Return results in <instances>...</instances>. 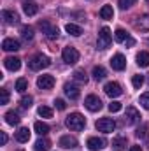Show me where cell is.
Segmentation results:
<instances>
[{"mask_svg": "<svg viewBox=\"0 0 149 151\" xmlns=\"http://www.w3.org/2000/svg\"><path fill=\"white\" fill-rule=\"evenodd\" d=\"M65 125H67V128H70V130H82L84 127H86V119H84V116L79 113H72L67 116V119H65Z\"/></svg>", "mask_w": 149, "mask_h": 151, "instance_id": "6da1fadb", "label": "cell"}, {"mask_svg": "<svg viewBox=\"0 0 149 151\" xmlns=\"http://www.w3.org/2000/svg\"><path fill=\"white\" fill-rule=\"evenodd\" d=\"M51 65V60H49V56H46V55H35V56H32V60L28 62V67L32 69V70H42V69H47Z\"/></svg>", "mask_w": 149, "mask_h": 151, "instance_id": "7a4b0ae2", "label": "cell"}, {"mask_svg": "<svg viewBox=\"0 0 149 151\" xmlns=\"http://www.w3.org/2000/svg\"><path fill=\"white\" fill-rule=\"evenodd\" d=\"M112 42V35L109 27H102L100 32H98V39H97V47L98 49H107Z\"/></svg>", "mask_w": 149, "mask_h": 151, "instance_id": "3957f363", "label": "cell"}, {"mask_svg": "<svg viewBox=\"0 0 149 151\" xmlns=\"http://www.w3.org/2000/svg\"><path fill=\"white\" fill-rule=\"evenodd\" d=\"M39 28L42 30V34H46V37L51 39V40H54V39L60 37V30L56 28V27H53L47 19H42V21H39Z\"/></svg>", "mask_w": 149, "mask_h": 151, "instance_id": "277c9868", "label": "cell"}, {"mask_svg": "<svg viewBox=\"0 0 149 151\" xmlns=\"http://www.w3.org/2000/svg\"><path fill=\"white\" fill-rule=\"evenodd\" d=\"M62 58H63V62L67 65H75L79 62V51L75 47H72V46H67L62 51Z\"/></svg>", "mask_w": 149, "mask_h": 151, "instance_id": "5b68a950", "label": "cell"}, {"mask_svg": "<svg viewBox=\"0 0 149 151\" xmlns=\"http://www.w3.org/2000/svg\"><path fill=\"white\" fill-rule=\"evenodd\" d=\"M97 130L98 132H104V134H111L114 132V128H116V123H114V119L112 118H100L98 121H97Z\"/></svg>", "mask_w": 149, "mask_h": 151, "instance_id": "8992f818", "label": "cell"}, {"mask_svg": "<svg viewBox=\"0 0 149 151\" xmlns=\"http://www.w3.org/2000/svg\"><path fill=\"white\" fill-rule=\"evenodd\" d=\"M84 106H86V109H88V111L97 113V111H100V109H102V100H100L97 95H88V97L84 99Z\"/></svg>", "mask_w": 149, "mask_h": 151, "instance_id": "52a82bcc", "label": "cell"}, {"mask_svg": "<svg viewBox=\"0 0 149 151\" xmlns=\"http://www.w3.org/2000/svg\"><path fill=\"white\" fill-rule=\"evenodd\" d=\"M104 91L111 97V99H116V97H119V95H123V88L116 83V81H111V83H107L105 86H104Z\"/></svg>", "mask_w": 149, "mask_h": 151, "instance_id": "ba28073f", "label": "cell"}, {"mask_svg": "<svg viewBox=\"0 0 149 151\" xmlns=\"http://www.w3.org/2000/svg\"><path fill=\"white\" fill-rule=\"evenodd\" d=\"M105 139H102V137H90L88 139V142H86V146H88V150L90 151H100L105 148Z\"/></svg>", "mask_w": 149, "mask_h": 151, "instance_id": "9c48e42d", "label": "cell"}, {"mask_svg": "<svg viewBox=\"0 0 149 151\" xmlns=\"http://www.w3.org/2000/svg\"><path fill=\"white\" fill-rule=\"evenodd\" d=\"M37 86L40 90H51L54 86V77L51 74H44V76H39L37 79Z\"/></svg>", "mask_w": 149, "mask_h": 151, "instance_id": "30bf717a", "label": "cell"}, {"mask_svg": "<svg viewBox=\"0 0 149 151\" xmlns=\"http://www.w3.org/2000/svg\"><path fill=\"white\" fill-rule=\"evenodd\" d=\"M139 119H140V113L135 109V107H126V113H125V121H126V125H135V123H139Z\"/></svg>", "mask_w": 149, "mask_h": 151, "instance_id": "8fae6325", "label": "cell"}, {"mask_svg": "<svg viewBox=\"0 0 149 151\" xmlns=\"http://www.w3.org/2000/svg\"><path fill=\"white\" fill-rule=\"evenodd\" d=\"M111 67L114 69V70H125L126 69V58L121 55V53H117V55H114L111 58Z\"/></svg>", "mask_w": 149, "mask_h": 151, "instance_id": "7c38bea8", "label": "cell"}, {"mask_svg": "<svg viewBox=\"0 0 149 151\" xmlns=\"http://www.w3.org/2000/svg\"><path fill=\"white\" fill-rule=\"evenodd\" d=\"M4 65H5V69H7V70L16 72V70H19V69H21V60H19L18 56H7V58L4 60Z\"/></svg>", "mask_w": 149, "mask_h": 151, "instance_id": "4fadbf2b", "label": "cell"}, {"mask_svg": "<svg viewBox=\"0 0 149 151\" xmlns=\"http://www.w3.org/2000/svg\"><path fill=\"white\" fill-rule=\"evenodd\" d=\"M63 91H65V95L70 99V100H77L79 97H81V90L74 86V84H70V83H67L65 86H63Z\"/></svg>", "mask_w": 149, "mask_h": 151, "instance_id": "5bb4252c", "label": "cell"}, {"mask_svg": "<svg viewBox=\"0 0 149 151\" xmlns=\"http://www.w3.org/2000/svg\"><path fill=\"white\" fill-rule=\"evenodd\" d=\"M2 18L7 25H18L19 23V16L14 11H2Z\"/></svg>", "mask_w": 149, "mask_h": 151, "instance_id": "9a60e30c", "label": "cell"}, {"mask_svg": "<svg viewBox=\"0 0 149 151\" xmlns=\"http://www.w3.org/2000/svg\"><path fill=\"white\" fill-rule=\"evenodd\" d=\"M58 144L63 150H72V148H77V139L75 137H70V135H63Z\"/></svg>", "mask_w": 149, "mask_h": 151, "instance_id": "2e32d148", "label": "cell"}, {"mask_svg": "<svg viewBox=\"0 0 149 151\" xmlns=\"http://www.w3.org/2000/svg\"><path fill=\"white\" fill-rule=\"evenodd\" d=\"M19 47H21V44L16 39H4V42H2V49L4 51H18Z\"/></svg>", "mask_w": 149, "mask_h": 151, "instance_id": "e0dca14e", "label": "cell"}, {"mask_svg": "<svg viewBox=\"0 0 149 151\" xmlns=\"http://www.w3.org/2000/svg\"><path fill=\"white\" fill-rule=\"evenodd\" d=\"M135 28L137 30H149V14H142V16H139L137 18V21H135Z\"/></svg>", "mask_w": 149, "mask_h": 151, "instance_id": "ac0fdd59", "label": "cell"}, {"mask_svg": "<svg viewBox=\"0 0 149 151\" xmlns=\"http://www.w3.org/2000/svg\"><path fill=\"white\" fill-rule=\"evenodd\" d=\"M23 11H25V14L27 16H35L39 12V5L37 4H34V2H23Z\"/></svg>", "mask_w": 149, "mask_h": 151, "instance_id": "d6986e66", "label": "cell"}, {"mask_svg": "<svg viewBox=\"0 0 149 151\" xmlns=\"http://www.w3.org/2000/svg\"><path fill=\"white\" fill-rule=\"evenodd\" d=\"M112 148L116 151H125L126 150V137H123V135L114 137L112 139Z\"/></svg>", "mask_w": 149, "mask_h": 151, "instance_id": "ffe728a7", "label": "cell"}, {"mask_svg": "<svg viewBox=\"0 0 149 151\" xmlns=\"http://www.w3.org/2000/svg\"><path fill=\"white\" fill-rule=\"evenodd\" d=\"M14 137H16L18 142H28L30 141V130L28 128H19Z\"/></svg>", "mask_w": 149, "mask_h": 151, "instance_id": "44dd1931", "label": "cell"}, {"mask_svg": "<svg viewBox=\"0 0 149 151\" xmlns=\"http://www.w3.org/2000/svg\"><path fill=\"white\" fill-rule=\"evenodd\" d=\"M35 151H49V148H51V141L49 139H46V137H40L37 142H35Z\"/></svg>", "mask_w": 149, "mask_h": 151, "instance_id": "7402d4cb", "label": "cell"}, {"mask_svg": "<svg viewBox=\"0 0 149 151\" xmlns=\"http://www.w3.org/2000/svg\"><path fill=\"white\" fill-rule=\"evenodd\" d=\"M19 119H21V118H19V114L16 113V111H7V113H5V121H7V125H12V127H14V125L19 123Z\"/></svg>", "mask_w": 149, "mask_h": 151, "instance_id": "603a6c76", "label": "cell"}, {"mask_svg": "<svg viewBox=\"0 0 149 151\" xmlns=\"http://www.w3.org/2000/svg\"><path fill=\"white\" fill-rule=\"evenodd\" d=\"M65 30H67V34H70V35H74V37H79V35L82 34V28H81L79 25H74V23H67V25H65Z\"/></svg>", "mask_w": 149, "mask_h": 151, "instance_id": "cb8c5ba5", "label": "cell"}, {"mask_svg": "<svg viewBox=\"0 0 149 151\" xmlns=\"http://www.w3.org/2000/svg\"><path fill=\"white\" fill-rule=\"evenodd\" d=\"M137 65L139 67H149V53L148 51H140L137 55Z\"/></svg>", "mask_w": 149, "mask_h": 151, "instance_id": "d4e9b609", "label": "cell"}, {"mask_svg": "<svg viewBox=\"0 0 149 151\" xmlns=\"http://www.w3.org/2000/svg\"><path fill=\"white\" fill-rule=\"evenodd\" d=\"M19 34H21V37L23 40H32L34 39V28L32 27H28V25H25V27H21V30H19Z\"/></svg>", "mask_w": 149, "mask_h": 151, "instance_id": "484cf974", "label": "cell"}, {"mask_svg": "<svg viewBox=\"0 0 149 151\" xmlns=\"http://www.w3.org/2000/svg\"><path fill=\"white\" fill-rule=\"evenodd\" d=\"M34 130L37 132L39 135H46V134H49V125L44 123V121H37V123L34 125Z\"/></svg>", "mask_w": 149, "mask_h": 151, "instance_id": "4316f807", "label": "cell"}, {"mask_svg": "<svg viewBox=\"0 0 149 151\" xmlns=\"http://www.w3.org/2000/svg\"><path fill=\"white\" fill-rule=\"evenodd\" d=\"M100 18H102V19H112V18H114V9H112V5H104V7L100 9Z\"/></svg>", "mask_w": 149, "mask_h": 151, "instance_id": "83f0119b", "label": "cell"}, {"mask_svg": "<svg viewBox=\"0 0 149 151\" xmlns=\"http://www.w3.org/2000/svg\"><path fill=\"white\" fill-rule=\"evenodd\" d=\"M93 77L97 79V81H102V79H105V76H107V70L102 67V65H97V67H93Z\"/></svg>", "mask_w": 149, "mask_h": 151, "instance_id": "f1b7e54d", "label": "cell"}, {"mask_svg": "<svg viewBox=\"0 0 149 151\" xmlns=\"http://www.w3.org/2000/svg\"><path fill=\"white\" fill-rule=\"evenodd\" d=\"M28 90V81L25 79V77H19L18 81H16V91H19V93H25Z\"/></svg>", "mask_w": 149, "mask_h": 151, "instance_id": "f546056e", "label": "cell"}, {"mask_svg": "<svg viewBox=\"0 0 149 151\" xmlns=\"http://www.w3.org/2000/svg\"><path fill=\"white\" fill-rule=\"evenodd\" d=\"M74 79L77 81V83H84V84L88 83V76H86V72H84L82 69H77V70L74 72Z\"/></svg>", "mask_w": 149, "mask_h": 151, "instance_id": "4dcf8cb0", "label": "cell"}, {"mask_svg": "<svg viewBox=\"0 0 149 151\" xmlns=\"http://www.w3.org/2000/svg\"><path fill=\"white\" fill-rule=\"evenodd\" d=\"M32 104H34V99H32L30 95H25V97H21V100H19L21 109H30V107H32Z\"/></svg>", "mask_w": 149, "mask_h": 151, "instance_id": "1f68e13d", "label": "cell"}, {"mask_svg": "<svg viewBox=\"0 0 149 151\" xmlns=\"http://www.w3.org/2000/svg\"><path fill=\"white\" fill-rule=\"evenodd\" d=\"M128 37H130V35H128V34H126L123 28H117V30L114 32V39H116L117 42H125V40H126Z\"/></svg>", "mask_w": 149, "mask_h": 151, "instance_id": "d6a6232c", "label": "cell"}, {"mask_svg": "<svg viewBox=\"0 0 149 151\" xmlns=\"http://www.w3.org/2000/svg\"><path fill=\"white\" fill-rule=\"evenodd\" d=\"M132 84H133L135 90H139V88L144 84V76L142 74H135L133 77H132Z\"/></svg>", "mask_w": 149, "mask_h": 151, "instance_id": "836d02e7", "label": "cell"}, {"mask_svg": "<svg viewBox=\"0 0 149 151\" xmlns=\"http://www.w3.org/2000/svg\"><path fill=\"white\" fill-rule=\"evenodd\" d=\"M39 116H42V118H53V109L47 107V106H40L39 107Z\"/></svg>", "mask_w": 149, "mask_h": 151, "instance_id": "e575fe53", "label": "cell"}, {"mask_svg": "<svg viewBox=\"0 0 149 151\" xmlns=\"http://www.w3.org/2000/svg\"><path fill=\"white\" fill-rule=\"evenodd\" d=\"M139 102H140V106H142L144 109H149V91H148V93H142V95H140Z\"/></svg>", "mask_w": 149, "mask_h": 151, "instance_id": "d590c367", "label": "cell"}, {"mask_svg": "<svg viewBox=\"0 0 149 151\" xmlns=\"http://www.w3.org/2000/svg\"><path fill=\"white\" fill-rule=\"evenodd\" d=\"M9 102V91L5 90V88H2L0 90V104L4 106V104H7Z\"/></svg>", "mask_w": 149, "mask_h": 151, "instance_id": "8d00e7d4", "label": "cell"}, {"mask_svg": "<svg viewBox=\"0 0 149 151\" xmlns=\"http://www.w3.org/2000/svg\"><path fill=\"white\" fill-rule=\"evenodd\" d=\"M135 2L137 0H119V7L125 11V9H130L132 5H135Z\"/></svg>", "mask_w": 149, "mask_h": 151, "instance_id": "74e56055", "label": "cell"}, {"mask_svg": "<svg viewBox=\"0 0 149 151\" xmlns=\"http://www.w3.org/2000/svg\"><path fill=\"white\" fill-rule=\"evenodd\" d=\"M109 111H111V113H117V111H121V102L112 100L111 104H109Z\"/></svg>", "mask_w": 149, "mask_h": 151, "instance_id": "f35d334b", "label": "cell"}, {"mask_svg": "<svg viewBox=\"0 0 149 151\" xmlns=\"http://www.w3.org/2000/svg\"><path fill=\"white\" fill-rule=\"evenodd\" d=\"M54 106H56V109H60V111H63V109L67 107L65 100H62V99H56V100H54Z\"/></svg>", "mask_w": 149, "mask_h": 151, "instance_id": "ab89813d", "label": "cell"}, {"mask_svg": "<svg viewBox=\"0 0 149 151\" xmlns=\"http://www.w3.org/2000/svg\"><path fill=\"white\" fill-rule=\"evenodd\" d=\"M7 141H9L7 134H5V132H0V142H2V146H5V144H7Z\"/></svg>", "mask_w": 149, "mask_h": 151, "instance_id": "60d3db41", "label": "cell"}, {"mask_svg": "<svg viewBox=\"0 0 149 151\" xmlns=\"http://www.w3.org/2000/svg\"><path fill=\"white\" fill-rule=\"evenodd\" d=\"M137 137H146V127H142V128L137 130Z\"/></svg>", "mask_w": 149, "mask_h": 151, "instance_id": "b9f144b4", "label": "cell"}, {"mask_svg": "<svg viewBox=\"0 0 149 151\" xmlns=\"http://www.w3.org/2000/svg\"><path fill=\"white\" fill-rule=\"evenodd\" d=\"M125 44H126V46L130 47V46H133V44H135V40H133V39H132V37H128V39H126V40H125Z\"/></svg>", "mask_w": 149, "mask_h": 151, "instance_id": "7bdbcfd3", "label": "cell"}, {"mask_svg": "<svg viewBox=\"0 0 149 151\" xmlns=\"http://www.w3.org/2000/svg\"><path fill=\"white\" fill-rule=\"evenodd\" d=\"M130 151H142V148H140V146H132Z\"/></svg>", "mask_w": 149, "mask_h": 151, "instance_id": "ee69618b", "label": "cell"}, {"mask_svg": "<svg viewBox=\"0 0 149 151\" xmlns=\"http://www.w3.org/2000/svg\"><path fill=\"white\" fill-rule=\"evenodd\" d=\"M148 83H149V77H148Z\"/></svg>", "mask_w": 149, "mask_h": 151, "instance_id": "f6af8a7d", "label": "cell"}, {"mask_svg": "<svg viewBox=\"0 0 149 151\" xmlns=\"http://www.w3.org/2000/svg\"><path fill=\"white\" fill-rule=\"evenodd\" d=\"M19 151H23V150H19Z\"/></svg>", "mask_w": 149, "mask_h": 151, "instance_id": "bcb514c9", "label": "cell"}, {"mask_svg": "<svg viewBox=\"0 0 149 151\" xmlns=\"http://www.w3.org/2000/svg\"><path fill=\"white\" fill-rule=\"evenodd\" d=\"M148 2H149V0H148Z\"/></svg>", "mask_w": 149, "mask_h": 151, "instance_id": "7dc6e473", "label": "cell"}]
</instances>
